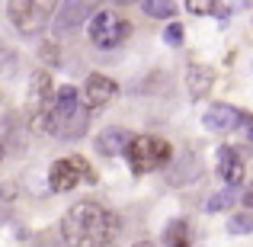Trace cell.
<instances>
[{"instance_id": "cell-1", "label": "cell", "mask_w": 253, "mask_h": 247, "mask_svg": "<svg viewBox=\"0 0 253 247\" xmlns=\"http://www.w3.org/2000/svg\"><path fill=\"white\" fill-rule=\"evenodd\" d=\"M119 228L116 212L93 199H81L61 215V238L68 247H112Z\"/></svg>"}, {"instance_id": "cell-2", "label": "cell", "mask_w": 253, "mask_h": 247, "mask_svg": "<svg viewBox=\"0 0 253 247\" xmlns=\"http://www.w3.org/2000/svg\"><path fill=\"white\" fill-rule=\"evenodd\" d=\"M90 129V103L74 87H61L55 97V109L48 119V135L61 142H77Z\"/></svg>"}, {"instance_id": "cell-3", "label": "cell", "mask_w": 253, "mask_h": 247, "mask_svg": "<svg viewBox=\"0 0 253 247\" xmlns=\"http://www.w3.org/2000/svg\"><path fill=\"white\" fill-rule=\"evenodd\" d=\"M58 0H10L6 3V16H10L13 29L26 39H36L55 23Z\"/></svg>"}, {"instance_id": "cell-4", "label": "cell", "mask_w": 253, "mask_h": 247, "mask_svg": "<svg viewBox=\"0 0 253 247\" xmlns=\"http://www.w3.org/2000/svg\"><path fill=\"white\" fill-rule=\"evenodd\" d=\"M55 97L58 90H51V74L45 68H39L29 81V99H26V122L29 129L48 135V119L55 109Z\"/></svg>"}, {"instance_id": "cell-5", "label": "cell", "mask_w": 253, "mask_h": 247, "mask_svg": "<svg viewBox=\"0 0 253 247\" xmlns=\"http://www.w3.org/2000/svg\"><path fill=\"white\" fill-rule=\"evenodd\" d=\"M128 167L131 173H154V170H164L173 157V148L170 142L164 138H154V135H135V142L128 145Z\"/></svg>"}, {"instance_id": "cell-6", "label": "cell", "mask_w": 253, "mask_h": 247, "mask_svg": "<svg viewBox=\"0 0 253 247\" xmlns=\"http://www.w3.org/2000/svg\"><path fill=\"white\" fill-rule=\"evenodd\" d=\"M86 32H90V42L96 45V49H119L122 42H128L131 23L125 16H119V13H112V10H99V13L90 16Z\"/></svg>"}, {"instance_id": "cell-7", "label": "cell", "mask_w": 253, "mask_h": 247, "mask_svg": "<svg viewBox=\"0 0 253 247\" xmlns=\"http://www.w3.org/2000/svg\"><path fill=\"white\" fill-rule=\"evenodd\" d=\"M86 180V183H96V173H93V167L84 161V157L71 154V157H58L55 164H51L48 170V186L51 193H71L77 190V183Z\"/></svg>"}, {"instance_id": "cell-8", "label": "cell", "mask_w": 253, "mask_h": 247, "mask_svg": "<svg viewBox=\"0 0 253 247\" xmlns=\"http://www.w3.org/2000/svg\"><path fill=\"white\" fill-rule=\"evenodd\" d=\"M250 122L253 119L247 112L231 106V103H211L209 109L202 112V125L209 132H241V129H247Z\"/></svg>"}, {"instance_id": "cell-9", "label": "cell", "mask_w": 253, "mask_h": 247, "mask_svg": "<svg viewBox=\"0 0 253 247\" xmlns=\"http://www.w3.org/2000/svg\"><path fill=\"white\" fill-rule=\"evenodd\" d=\"M90 16H93V0H64L55 13L51 29L58 36H68V32H77L84 23H90Z\"/></svg>"}, {"instance_id": "cell-10", "label": "cell", "mask_w": 253, "mask_h": 247, "mask_svg": "<svg viewBox=\"0 0 253 247\" xmlns=\"http://www.w3.org/2000/svg\"><path fill=\"white\" fill-rule=\"evenodd\" d=\"M215 170L228 186H241L244 183V157H241V151H234L231 145H221V148L215 151Z\"/></svg>"}, {"instance_id": "cell-11", "label": "cell", "mask_w": 253, "mask_h": 247, "mask_svg": "<svg viewBox=\"0 0 253 247\" xmlns=\"http://www.w3.org/2000/svg\"><path fill=\"white\" fill-rule=\"evenodd\" d=\"M116 93H119V87L112 77H106V74H90L86 77V84H84V97H86V103L90 106H109L112 99H116Z\"/></svg>"}, {"instance_id": "cell-12", "label": "cell", "mask_w": 253, "mask_h": 247, "mask_svg": "<svg viewBox=\"0 0 253 247\" xmlns=\"http://www.w3.org/2000/svg\"><path fill=\"white\" fill-rule=\"evenodd\" d=\"M131 142H135V135L125 129H103L96 135V151L103 157H122V154H128Z\"/></svg>"}, {"instance_id": "cell-13", "label": "cell", "mask_w": 253, "mask_h": 247, "mask_svg": "<svg viewBox=\"0 0 253 247\" xmlns=\"http://www.w3.org/2000/svg\"><path fill=\"white\" fill-rule=\"evenodd\" d=\"M26 119H16L10 112V116L3 119V145H6V154L10 157H19L26 151Z\"/></svg>"}, {"instance_id": "cell-14", "label": "cell", "mask_w": 253, "mask_h": 247, "mask_svg": "<svg viewBox=\"0 0 253 247\" xmlns=\"http://www.w3.org/2000/svg\"><path fill=\"white\" fill-rule=\"evenodd\" d=\"M186 84H189V97H192V99H202L205 93L211 90V84H215V71L205 68V64H189Z\"/></svg>"}, {"instance_id": "cell-15", "label": "cell", "mask_w": 253, "mask_h": 247, "mask_svg": "<svg viewBox=\"0 0 253 247\" xmlns=\"http://www.w3.org/2000/svg\"><path fill=\"white\" fill-rule=\"evenodd\" d=\"M164 247H192V228L186 218H173V222L164 228V238H161Z\"/></svg>"}, {"instance_id": "cell-16", "label": "cell", "mask_w": 253, "mask_h": 247, "mask_svg": "<svg viewBox=\"0 0 253 247\" xmlns=\"http://www.w3.org/2000/svg\"><path fill=\"white\" fill-rule=\"evenodd\" d=\"M141 10H144V16H151V19L176 16V3H173V0H141Z\"/></svg>"}, {"instance_id": "cell-17", "label": "cell", "mask_w": 253, "mask_h": 247, "mask_svg": "<svg viewBox=\"0 0 253 247\" xmlns=\"http://www.w3.org/2000/svg\"><path fill=\"white\" fill-rule=\"evenodd\" d=\"M237 199H244V196H237V186H228V190L215 193V196L205 202V212H224V209H231Z\"/></svg>"}, {"instance_id": "cell-18", "label": "cell", "mask_w": 253, "mask_h": 247, "mask_svg": "<svg viewBox=\"0 0 253 247\" xmlns=\"http://www.w3.org/2000/svg\"><path fill=\"white\" fill-rule=\"evenodd\" d=\"M228 235H253V212H234L228 218Z\"/></svg>"}, {"instance_id": "cell-19", "label": "cell", "mask_w": 253, "mask_h": 247, "mask_svg": "<svg viewBox=\"0 0 253 247\" xmlns=\"http://www.w3.org/2000/svg\"><path fill=\"white\" fill-rule=\"evenodd\" d=\"M186 10L192 16H209V13L218 10V0H186Z\"/></svg>"}, {"instance_id": "cell-20", "label": "cell", "mask_w": 253, "mask_h": 247, "mask_svg": "<svg viewBox=\"0 0 253 247\" xmlns=\"http://www.w3.org/2000/svg\"><path fill=\"white\" fill-rule=\"evenodd\" d=\"M183 39H186V32H183V26H179V23H170L167 29H164V42L173 45V49H179V45H183Z\"/></svg>"}, {"instance_id": "cell-21", "label": "cell", "mask_w": 253, "mask_h": 247, "mask_svg": "<svg viewBox=\"0 0 253 247\" xmlns=\"http://www.w3.org/2000/svg\"><path fill=\"white\" fill-rule=\"evenodd\" d=\"M42 58L51 61V64H58V49H55V45H42Z\"/></svg>"}, {"instance_id": "cell-22", "label": "cell", "mask_w": 253, "mask_h": 247, "mask_svg": "<svg viewBox=\"0 0 253 247\" xmlns=\"http://www.w3.org/2000/svg\"><path fill=\"white\" fill-rule=\"evenodd\" d=\"M244 202H247L250 209H253V190H247V193H244Z\"/></svg>"}, {"instance_id": "cell-23", "label": "cell", "mask_w": 253, "mask_h": 247, "mask_svg": "<svg viewBox=\"0 0 253 247\" xmlns=\"http://www.w3.org/2000/svg\"><path fill=\"white\" fill-rule=\"evenodd\" d=\"M247 138H250V142H253V122L247 125Z\"/></svg>"}, {"instance_id": "cell-24", "label": "cell", "mask_w": 253, "mask_h": 247, "mask_svg": "<svg viewBox=\"0 0 253 247\" xmlns=\"http://www.w3.org/2000/svg\"><path fill=\"white\" fill-rule=\"evenodd\" d=\"M112 3H138V0H112Z\"/></svg>"}, {"instance_id": "cell-25", "label": "cell", "mask_w": 253, "mask_h": 247, "mask_svg": "<svg viewBox=\"0 0 253 247\" xmlns=\"http://www.w3.org/2000/svg\"><path fill=\"white\" fill-rule=\"evenodd\" d=\"M135 247H154V244H148V241H141V244H135Z\"/></svg>"}]
</instances>
